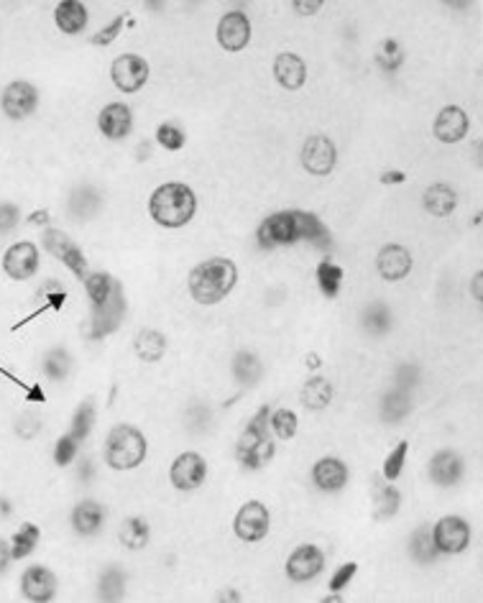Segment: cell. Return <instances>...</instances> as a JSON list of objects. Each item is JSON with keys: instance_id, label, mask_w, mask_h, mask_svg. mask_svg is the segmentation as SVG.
Returning a JSON list of instances; mask_svg holds the SVG:
<instances>
[{"instance_id": "cell-1", "label": "cell", "mask_w": 483, "mask_h": 603, "mask_svg": "<svg viewBox=\"0 0 483 603\" xmlns=\"http://www.w3.org/2000/svg\"><path fill=\"white\" fill-rule=\"evenodd\" d=\"M49 269L47 253L34 233H21L0 245V300L5 307L24 300Z\"/></svg>"}, {"instance_id": "cell-2", "label": "cell", "mask_w": 483, "mask_h": 603, "mask_svg": "<svg viewBox=\"0 0 483 603\" xmlns=\"http://www.w3.org/2000/svg\"><path fill=\"white\" fill-rule=\"evenodd\" d=\"M95 466H98V486L102 475L136 473L148 458V437L138 424L131 420H113L93 445Z\"/></svg>"}, {"instance_id": "cell-3", "label": "cell", "mask_w": 483, "mask_h": 603, "mask_svg": "<svg viewBox=\"0 0 483 603\" xmlns=\"http://www.w3.org/2000/svg\"><path fill=\"white\" fill-rule=\"evenodd\" d=\"M238 287V264L230 256H207L188 274L190 300L200 307L226 302Z\"/></svg>"}, {"instance_id": "cell-4", "label": "cell", "mask_w": 483, "mask_h": 603, "mask_svg": "<svg viewBox=\"0 0 483 603\" xmlns=\"http://www.w3.org/2000/svg\"><path fill=\"white\" fill-rule=\"evenodd\" d=\"M148 218L165 230H182L195 220L200 200L188 182L169 180L156 184L146 200Z\"/></svg>"}, {"instance_id": "cell-5", "label": "cell", "mask_w": 483, "mask_h": 603, "mask_svg": "<svg viewBox=\"0 0 483 603\" xmlns=\"http://www.w3.org/2000/svg\"><path fill=\"white\" fill-rule=\"evenodd\" d=\"M108 80L121 95H136L152 80V67H148V59L138 55V51H121V55L110 59Z\"/></svg>"}, {"instance_id": "cell-6", "label": "cell", "mask_w": 483, "mask_h": 603, "mask_svg": "<svg viewBox=\"0 0 483 603\" xmlns=\"http://www.w3.org/2000/svg\"><path fill=\"white\" fill-rule=\"evenodd\" d=\"M430 538H433V547L437 555L456 557L471 547L473 527L460 514H445V517H440L430 527Z\"/></svg>"}, {"instance_id": "cell-7", "label": "cell", "mask_w": 483, "mask_h": 603, "mask_svg": "<svg viewBox=\"0 0 483 603\" xmlns=\"http://www.w3.org/2000/svg\"><path fill=\"white\" fill-rule=\"evenodd\" d=\"M271 509L269 504L262 502V498H249L238 506L233 517V534L246 545H258L271 534Z\"/></svg>"}, {"instance_id": "cell-8", "label": "cell", "mask_w": 483, "mask_h": 603, "mask_svg": "<svg viewBox=\"0 0 483 603\" xmlns=\"http://www.w3.org/2000/svg\"><path fill=\"white\" fill-rule=\"evenodd\" d=\"M207 475H210V463L197 450H182L169 463V483H172V489L182 491V494H195V491L203 489Z\"/></svg>"}, {"instance_id": "cell-9", "label": "cell", "mask_w": 483, "mask_h": 603, "mask_svg": "<svg viewBox=\"0 0 483 603\" xmlns=\"http://www.w3.org/2000/svg\"><path fill=\"white\" fill-rule=\"evenodd\" d=\"M325 565H328V553L315 545V542H302V545H297L292 553L287 555L285 576L289 583L304 586L312 583V580L325 570Z\"/></svg>"}, {"instance_id": "cell-10", "label": "cell", "mask_w": 483, "mask_h": 603, "mask_svg": "<svg viewBox=\"0 0 483 603\" xmlns=\"http://www.w3.org/2000/svg\"><path fill=\"white\" fill-rule=\"evenodd\" d=\"M300 161H302V169L307 171L310 177L325 180V177L333 174V169H336L338 164L336 141H333L328 133H310L302 144Z\"/></svg>"}, {"instance_id": "cell-11", "label": "cell", "mask_w": 483, "mask_h": 603, "mask_svg": "<svg viewBox=\"0 0 483 603\" xmlns=\"http://www.w3.org/2000/svg\"><path fill=\"white\" fill-rule=\"evenodd\" d=\"M110 534L125 553H144L148 542H152V522H148L144 511H123L118 517L113 514Z\"/></svg>"}, {"instance_id": "cell-12", "label": "cell", "mask_w": 483, "mask_h": 603, "mask_svg": "<svg viewBox=\"0 0 483 603\" xmlns=\"http://www.w3.org/2000/svg\"><path fill=\"white\" fill-rule=\"evenodd\" d=\"M269 374V363L254 348H238L228 359V376L241 391L256 389Z\"/></svg>"}, {"instance_id": "cell-13", "label": "cell", "mask_w": 483, "mask_h": 603, "mask_svg": "<svg viewBox=\"0 0 483 603\" xmlns=\"http://www.w3.org/2000/svg\"><path fill=\"white\" fill-rule=\"evenodd\" d=\"M310 483L319 494L336 496L340 491H346L348 483H351V466L340 456H336V453H328V456L317 458L315 463H312Z\"/></svg>"}, {"instance_id": "cell-14", "label": "cell", "mask_w": 483, "mask_h": 603, "mask_svg": "<svg viewBox=\"0 0 483 603\" xmlns=\"http://www.w3.org/2000/svg\"><path fill=\"white\" fill-rule=\"evenodd\" d=\"M374 266H376V274L382 277V281H386V285H399V281H404L412 274L414 256L404 243L389 241L376 251Z\"/></svg>"}, {"instance_id": "cell-15", "label": "cell", "mask_w": 483, "mask_h": 603, "mask_svg": "<svg viewBox=\"0 0 483 603\" xmlns=\"http://www.w3.org/2000/svg\"><path fill=\"white\" fill-rule=\"evenodd\" d=\"M215 39H218L220 49L228 55H238V51L249 49L251 39H254V26H251L249 13L243 11H226L215 26Z\"/></svg>"}, {"instance_id": "cell-16", "label": "cell", "mask_w": 483, "mask_h": 603, "mask_svg": "<svg viewBox=\"0 0 483 603\" xmlns=\"http://www.w3.org/2000/svg\"><path fill=\"white\" fill-rule=\"evenodd\" d=\"M256 241L262 243V249H287V245L300 243L297 238V222L292 210H277L266 215L262 226L256 228Z\"/></svg>"}, {"instance_id": "cell-17", "label": "cell", "mask_w": 483, "mask_h": 603, "mask_svg": "<svg viewBox=\"0 0 483 603\" xmlns=\"http://www.w3.org/2000/svg\"><path fill=\"white\" fill-rule=\"evenodd\" d=\"M427 475H430V483H435L437 489H452L463 481L466 460L458 450L440 448L435 450L427 460Z\"/></svg>"}, {"instance_id": "cell-18", "label": "cell", "mask_w": 483, "mask_h": 603, "mask_svg": "<svg viewBox=\"0 0 483 603\" xmlns=\"http://www.w3.org/2000/svg\"><path fill=\"white\" fill-rule=\"evenodd\" d=\"M169 351V335L156 325L138 327L136 335L131 338V353L141 366H152V363H161Z\"/></svg>"}, {"instance_id": "cell-19", "label": "cell", "mask_w": 483, "mask_h": 603, "mask_svg": "<svg viewBox=\"0 0 483 603\" xmlns=\"http://www.w3.org/2000/svg\"><path fill=\"white\" fill-rule=\"evenodd\" d=\"M271 77L287 93H297L307 85V62L294 51H279L271 62Z\"/></svg>"}, {"instance_id": "cell-20", "label": "cell", "mask_w": 483, "mask_h": 603, "mask_svg": "<svg viewBox=\"0 0 483 603\" xmlns=\"http://www.w3.org/2000/svg\"><path fill=\"white\" fill-rule=\"evenodd\" d=\"M471 133V118L460 106H445L433 121V136L440 144H460Z\"/></svg>"}, {"instance_id": "cell-21", "label": "cell", "mask_w": 483, "mask_h": 603, "mask_svg": "<svg viewBox=\"0 0 483 603\" xmlns=\"http://www.w3.org/2000/svg\"><path fill=\"white\" fill-rule=\"evenodd\" d=\"M333 394H336V386H333V378L325 374H312L307 382L300 386V405L307 409V412H325L333 405Z\"/></svg>"}, {"instance_id": "cell-22", "label": "cell", "mask_w": 483, "mask_h": 603, "mask_svg": "<svg viewBox=\"0 0 483 603\" xmlns=\"http://www.w3.org/2000/svg\"><path fill=\"white\" fill-rule=\"evenodd\" d=\"M371 506H374V517L378 522H386V519L397 517L401 509V491L394 483L384 481L382 475H376L371 481Z\"/></svg>"}, {"instance_id": "cell-23", "label": "cell", "mask_w": 483, "mask_h": 603, "mask_svg": "<svg viewBox=\"0 0 483 603\" xmlns=\"http://www.w3.org/2000/svg\"><path fill=\"white\" fill-rule=\"evenodd\" d=\"M422 205H425V210L433 215V218L445 220L456 213L458 192L448 182H435V184H430V188L425 190V195H422Z\"/></svg>"}, {"instance_id": "cell-24", "label": "cell", "mask_w": 483, "mask_h": 603, "mask_svg": "<svg viewBox=\"0 0 483 603\" xmlns=\"http://www.w3.org/2000/svg\"><path fill=\"white\" fill-rule=\"evenodd\" d=\"M378 414L386 424H401L412 414V391L397 389L391 386L389 391L378 399Z\"/></svg>"}, {"instance_id": "cell-25", "label": "cell", "mask_w": 483, "mask_h": 603, "mask_svg": "<svg viewBox=\"0 0 483 603\" xmlns=\"http://www.w3.org/2000/svg\"><path fill=\"white\" fill-rule=\"evenodd\" d=\"M312 279H315V287L319 289V294H323L325 300H336V297L340 294V289H343L346 272H343V266H340L338 262H333V258H323V262H317Z\"/></svg>"}, {"instance_id": "cell-26", "label": "cell", "mask_w": 483, "mask_h": 603, "mask_svg": "<svg viewBox=\"0 0 483 603\" xmlns=\"http://www.w3.org/2000/svg\"><path fill=\"white\" fill-rule=\"evenodd\" d=\"M269 430L274 441L289 443L300 433V414L292 407H277L269 412Z\"/></svg>"}, {"instance_id": "cell-27", "label": "cell", "mask_w": 483, "mask_h": 603, "mask_svg": "<svg viewBox=\"0 0 483 603\" xmlns=\"http://www.w3.org/2000/svg\"><path fill=\"white\" fill-rule=\"evenodd\" d=\"M294 215V222H297V238L304 243H319V241H328L330 238V230L328 226H325L323 220L317 218L315 213L310 210H292Z\"/></svg>"}, {"instance_id": "cell-28", "label": "cell", "mask_w": 483, "mask_h": 603, "mask_svg": "<svg viewBox=\"0 0 483 603\" xmlns=\"http://www.w3.org/2000/svg\"><path fill=\"white\" fill-rule=\"evenodd\" d=\"M274 456H277V441L269 437V441L258 443L251 450L241 453V456H236V460H238V466L243 468V471H262V468H266L271 463Z\"/></svg>"}, {"instance_id": "cell-29", "label": "cell", "mask_w": 483, "mask_h": 603, "mask_svg": "<svg viewBox=\"0 0 483 603\" xmlns=\"http://www.w3.org/2000/svg\"><path fill=\"white\" fill-rule=\"evenodd\" d=\"M407 458H410V441H399L389 453H386L382 463V479L397 483L407 468Z\"/></svg>"}, {"instance_id": "cell-30", "label": "cell", "mask_w": 483, "mask_h": 603, "mask_svg": "<svg viewBox=\"0 0 483 603\" xmlns=\"http://www.w3.org/2000/svg\"><path fill=\"white\" fill-rule=\"evenodd\" d=\"M154 141H156V144H159L161 148H165L167 154H177V152H182L184 146H188V133H184L182 125H177V123H172V121H167V123H159V125H156Z\"/></svg>"}, {"instance_id": "cell-31", "label": "cell", "mask_w": 483, "mask_h": 603, "mask_svg": "<svg viewBox=\"0 0 483 603\" xmlns=\"http://www.w3.org/2000/svg\"><path fill=\"white\" fill-rule=\"evenodd\" d=\"M410 550H412V557L422 565H430L435 560V557H440L435 553L433 547V538H430V527H420L418 532L412 534L410 540Z\"/></svg>"}, {"instance_id": "cell-32", "label": "cell", "mask_w": 483, "mask_h": 603, "mask_svg": "<svg viewBox=\"0 0 483 603\" xmlns=\"http://www.w3.org/2000/svg\"><path fill=\"white\" fill-rule=\"evenodd\" d=\"M404 62V51H401L397 39H384L376 49V64L382 67L384 72H394L397 67Z\"/></svg>"}, {"instance_id": "cell-33", "label": "cell", "mask_w": 483, "mask_h": 603, "mask_svg": "<svg viewBox=\"0 0 483 603\" xmlns=\"http://www.w3.org/2000/svg\"><path fill=\"white\" fill-rule=\"evenodd\" d=\"M13 570H16V563H13V555H11L9 532L0 527V599L5 595V586H9Z\"/></svg>"}, {"instance_id": "cell-34", "label": "cell", "mask_w": 483, "mask_h": 603, "mask_svg": "<svg viewBox=\"0 0 483 603\" xmlns=\"http://www.w3.org/2000/svg\"><path fill=\"white\" fill-rule=\"evenodd\" d=\"M389 323H391L389 310L382 307V304H374V307H369L366 315H363V325H366V330L376 333V335L389 330V327H391Z\"/></svg>"}, {"instance_id": "cell-35", "label": "cell", "mask_w": 483, "mask_h": 603, "mask_svg": "<svg viewBox=\"0 0 483 603\" xmlns=\"http://www.w3.org/2000/svg\"><path fill=\"white\" fill-rule=\"evenodd\" d=\"M355 572H359V565L355 563H343L338 565L336 570H333V576L328 580V591L333 593H343L348 586H351V580L355 578Z\"/></svg>"}, {"instance_id": "cell-36", "label": "cell", "mask_w": 483, "mask_h": 603, "mask_svg": "<svg viewBox=\"0 0 483 603\" xmlns=\"http://www.w3.org/2000/svg\"><path fill=\"white\" fill-rule=\"evenodd\" d=\"M294 13H300V16H315L317 11L325 9L323 0H312V3H307V0H294L292 5H289Z\"/></svg>"}, {"instance_id": "cell-37", "label": "cell", "mask_w": 483, "mask_h": 603, "mask_svg": "<svg viewBox=\"0 0 483 603\" xmlns=\"http://www.w3.org/2000/svg\"><path fill=\"white\" fill-rule=\"evenodd\" d=\"M382 182H384V184H401V182H407V171H401V169H389V171H384V174H382Z\"/></svg>"}, {"instance_id": "cell-38", "label": "cell", "mask_w": 483, "mask_h": 603, "mask_svg": "<svg viewBox=\"0 0 483 603\" xmlns=\"http://www.w3.org/2000/svg\"><path fill=\"white\" fill-rule=\"evenodd\" d=\"M481 281H483V272L479 269L475 272V277L471 279V294H473L475 304H481Z\"/></svg>"}]
</instances>
